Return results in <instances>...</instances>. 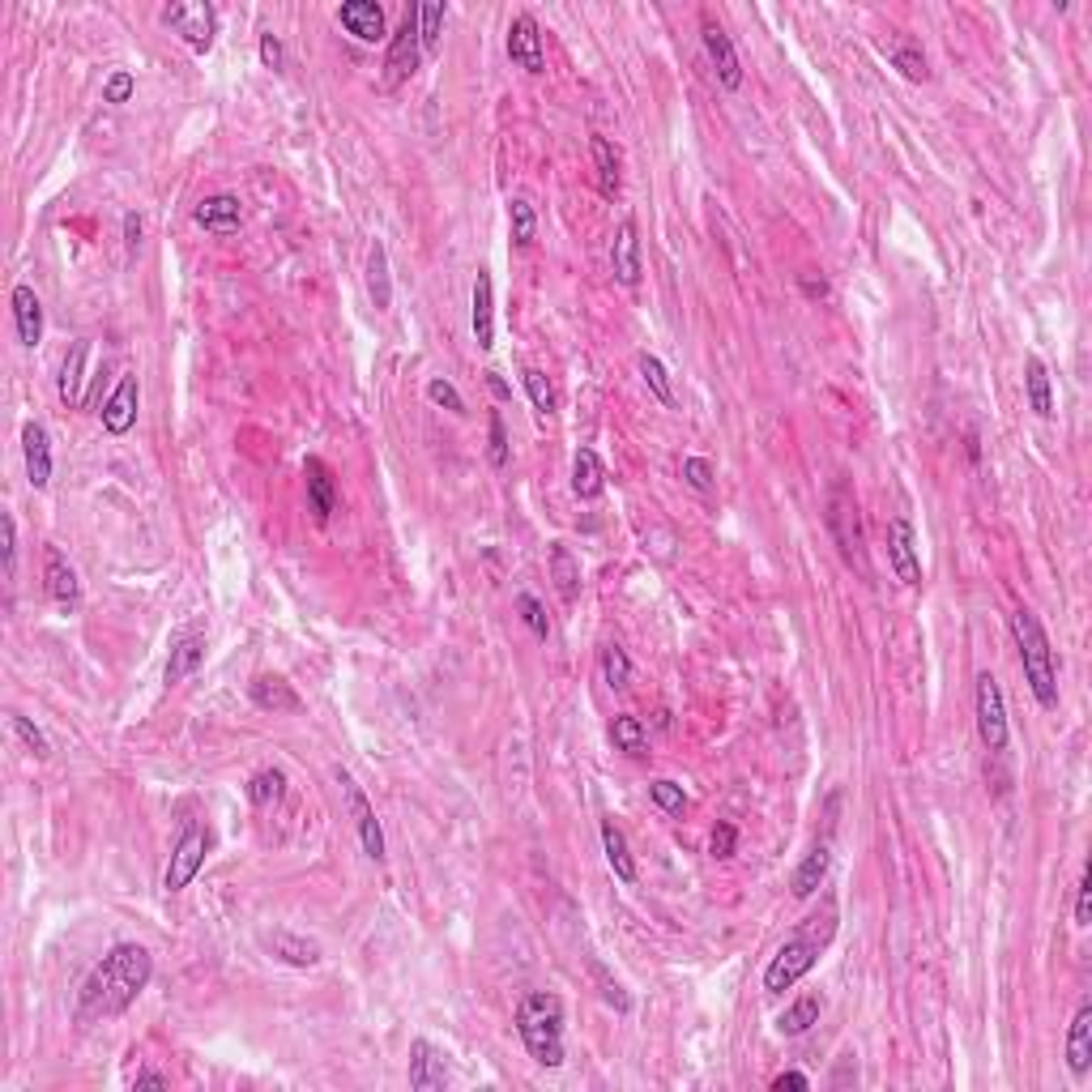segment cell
<instances>
[{"mask_svg":"<svg viewBox=\"0 0 1092 1092\" xmlns=\"http://www.w3.org/2000/svg\"><path fill=\"white\" fill-rule=\"evenodd\" d=\"M154 978V956L150 948L141 943H116L86 978L81 995H77V1020L90 1025V1020H111V1016H124L137 995L150 986Z\"/></svg>","mask_w":1092,"mask_h":1092,"instance_id":"obj_1","label":"cell"},{"mask_svg":"<svg viewBox=\"0 0 1092 1092\" xmlns=\"http://www.w3.org/2000/svg\"><path fill=\"white\" fill-rule=\"evenodd\" d=\"M832 935H836V905L824 901V909L811 913V918L776 948V956H772L768 969H764V990H768V995L794 990V986L815 969V960H819V952L832 943Z\"/></svg>","mask_w":1092,"mask_h":1092,"instance_id":"obj_2","label":"cell"},{"mask_svg":"<svg viewBox=\"0 0 1092 1092\" xmlns=\"http://www.w3.org/2000/svg\"><path fill=\"white\" fill-rule=\"evenodd\" d=\"M517 1033L529 1059L547 1072L564 1067V999L551 990H534L517 1008Z\"/></svg>","mask_w":1092,"mask_h":1092,"instance_id":"obj_3","label":"cell"},{"mask_svg":"<svg viewBox=\"0 0 1092 1092\" xmlns=\"http://www.w3.org/2000/svg\"><path fill=\"white\" fill-rule=\"evenodd\" d=\"M1012 636H1016V649H1020V666H1025V679L1037 696V705L1050 713L1059 709V666H1055V649H1050V636L1042 628V619L1020 606L1012 615Z\"/></svg>","mask_w":1092,"mask_h":1092,"instance_id":"obj_4","label":"cell"},{"mask_svg":"<svg viewBox=\"0 0 1092 1092\" xmlns=\"http://www.w3.org/2000/svg\"><path fill=\"white\" fill-rule=\"evenodd\" d=\"M163 26H171L188 43V51L205 56L218 39V9L210 0H180V4L163 9Z\"/></svg>","mask_w":1092,"mask_h":1092,"instance_id":"obj_5","label":"cell"},{"mask_svg":"<svg viewBox=\"0 0 1092 1092\" xmlns=\"http://www.w3.org/2000/svg\"><path fill=\"white\" fill-rule=\"evenodd\" d=\"M978 734H982V747L990 755H1003L1008 742H1012V726H1008V701H1003V688L990 671L978 675Z\"/></svg>","mask_w":1092,"mask_h":1092,"instance_id":"obj_6","label":"cell"},{"mask_svg":"<svg viewBox=\"0 0 1092 1092\" xmlns=\"http://www.w3.org/2000/svg\"><path fill=\"white\" fill-rule=\"evenodd\" d=\"M824 517H828V529H832L841 555H845V559H862V512H858V499H853V491H849L845 478L832 482V491H828V512H824Z\"/></svg>","mask_w":1092,"mask_h":1092,"instance_id":"obj_7","label":"cell"},{"mask_svg":"<svg viewBox=\"0 0 1092 1092\" xmlns=\"http://www.w3.org/2000/svg\"><path fill=\"white\" fill-rule=\"evenodd\" d=\"M205 853H210V828L188 824V828L180 832L175 849H171V862H167V875H163V892H171V896H175V892H184V888L201 875Z\"/></svg>","mask_w":1092,"mask_h":1092,"instance_id":"obj_8","label":"cell"},{"mask_svg":"<svg viewBox=\"0 0 1092 1092\" xmlns=\"http://www.w3.org/2000/svg\"><path fill=\"white\" fill-rule=\"evenodd\" d=\"M422 64V39H418V4L405 9L401 26L388 34V56H384V68H388V81L401 86L418 73Z\"/></svg>","mask_w":1092,"mask_h":1092,"instance_id":"obj_9","label":"cell"},{"mask_svg":"<svg viewBox=\"0 0 1092 1092\" xmlns=\"http://www.w3.org/2000/svg\"><path fill=\"white\" fill-rule=\"evenodd\" d=\"M504 51L517 68L525 73H547V43H542V26L534 13H517L512 26H508V39H504Z\"/></svg>","mask_w":1092,"mask_h":1092,"instance_id":"obj_10","label":"cell"},{"mask_svg":"<svg viewBox=\"0 0 1092 1092\" xmlns=\"http://www.w3.org/2000/svg\"><path fill=\"white\" fill-rule=\"evenodd\" d=\"M338 781H342V789H347V802H351V815H355V828H359V845H364V853L371 858V862H384V828H380V819H375L371 798L364 794V785H359L351 772H342V768H338Z\"/></svg>","mask_w":1092,"mask_h":1092,"instance_id":"obj_11","label":"cell"},{"mask_svg":"<svg viewBox=\"0 0 1092 1092\" xmlns=\"http://www.w3.org/2000/svg\"><path fill=\"white\" fill-rule=\"evenodd\" d=\"M888 564L896 572V581L905 589H918L922 585V559H918V534L905 517L888 521Z\"/></svg>","mask_w":1092,"mask_h":1092,"instance_id":"obj_12","label":"cell"},{"mask_svg":"<svg viewBox=\"0 0 1092 1092\" xmlns=\"http://www.w3.org/2000/svg\"><path fill=\"white\" fill-rule=\"evenodd\" d=\"M701 39H705V51L713 60V73H718L722 90H738L742 86V64H738L734 39L726 34L722 21H713V13H701Z\"/></svg>","mask_w":1092,"mask_h":1092,"instance_id":"obj_13","label":"cell"},{"mask_svg":"<svg viewBox=\"0 0 1092 1092\" xmlns=\"http://www.w3.org/2000/svg\"><path fill=\"white\" fill-rule=\"evenodd\" d=\"M43 581H47V598H51L64 615H73V611L81 606V581H77L73 564H68L56 547H47V555H43Z\"/></svg>","mask_w":1092,"mask_h":1092,"instance_id":"obj_14","label":"cell"},{"mask_svg":"<svg viewBox=\"0 0 1092 1092\" xmlns=\"http://www.w3.org/2000/svg\"><path fill=\"white\" fill-rule=\"evenodd\" d=\"M193 218H197V227L210 231V235H235V231L244 227V205H240L235 193H214V197H205V201L193 210Z\"/></svg>","mask_w":1092,"mask_h":1092,"instance_id":"obj_15","label":"cell"},{"mask_svg":"<svg viewBox=\"0 0 1092 1092\" xmlns=\"http://www.w3.org/2000/svg\"><path fill=\"white\" fill-rule=\"evenodd\" d=\"M448 1085V1067H444V1055L427 1042V1037H418V1042H410V1089L414 1092H440Z\"/></svg>","mask_w":1092,"mask_h":1092,"instance_id":"obj_16","label":"cell"},{"mask_svg":"<svg viewBox=\"0 0 1092 1092\" xmlns=\"http://www.w3.org/2000/svg\"><path fill=\"white\" fill-rule=\"evenodd\" d=\"M137 401H141V384H137V375H120L116 393H111V397H107V405L98 410V414H103V427H107L111 435H128V431H133V422H137Z\"/></svg>","mask_w":1092,"mask_h":1092,"instance_id":"obj_17","label":"cell"},{"mask_svg":"<svg viewBox=\"0 0 1092 1092\" xmlns=\"http://www.w3.org/2000/svg\"><path fill=\"white\" fill-rule=\"evenodd\" d=\"M21 457H26V478L34 491H43L51 482V435L43 422H26L21 427Z\"/></svg>","mask_w":1092,"mask_h":1092,"instance_id":"obj_18","label":"cell"},{"mask_svg":"<svg viewBox=\"0 0 1092 1092\" xmlns=\"http://www.w3.org/2000/svg\"><path fill=\"white\" fill-rule=\"evenodd\" d=\"M304 487H308V508H312V517L325 525V521L334 517V508H338V482H334V474H329V465H325L321 457H308V461H304Z\"/></svg>","mask_w":1092,"mask_h":1092,"instance_id":"obj_19","label":"cell"},{"mask_svg":"<svg viewBox=\"0 0 1092 1092\" xmlns=\"http://www.w3.org/2000/svg\"><path fill=\"white\" fill-rule=\"evenodd\" d=\"M201 662H205V632H197V628L175 632V641H171V658H167V683H171V688H175V683H184L188 675H197V671H201Z\"/></svg>","mask_w":1092,"mask_h":1092,"instance_id":"obj_20","label":"cell"},{"mask_svg":"<svg viewBox=\"0 0 1092 1092\" xmlns=\"http://www.w3.org/2000/svg\"><path fill=\"white\" fill-rule=\"evenodd\" d=\"M470 321H474V342H478V351H491V347H495V287H491V270H478V274H474V308H470Z\"/></svg>","mask_w":1092,"mask_h":1092,"instance_id":"obj_21","label":"cell"},{"mask_svg":"<svg viewBox=\"0 0 1092 1092\" xmlns=\"http://www.w3.org/2000/svg\"><path fill=\"white\" fill-rule=\"evenodd\" d=\"M13 325H17V342L26 351H34L43 342V304H39L34 287H26V282L13 287Z\"/></svg>","mask_w":1092,"mask_h":1092,"instance_id":"obj_22","label":"cell"},{"mask_svg":"<svg viewBox=\"0 0 1092 1092\" xmlns=\"http://www.w3.org/2000/svg\"><path fill=\"white\" fill-rule=\"evenodd\" d=\"M338 21L359 39V43H380L388 39V26H384V9L375 0H347L338 9Z\"/></svg>","mask_w":1092,"mask_h":1092,"instance_id":"obj_23","label":"cell"},{"mask_svg":"<svg viewBox=\"0 0 1092 1092\" xmlns=\"http://www.w3.org/2000/svg\"><path fill=\"white\" fill-rule=\"evenodd\" d=\"M611 270L624 287H636L641 282V240H636V222L624 218L619 231H615V244H611Z\"/></svg>","mask_w":1092,"mask_h":1092,"instance_id":"obj_24","label":"cell"},{"mask_svg":"<svg viewBox=\"0 0 1092 1092\" xmlns=\"http://www.w3.org/2000/svg\"><path fill=\"white\" fill-rule=\"evenodd\" d=\"M248 696H252V705L265 709V713H299V709H304L299 692H295L287 679H278V675H257V679L248 683Z\"/></svg>","mask_w":1092,"mask_h":1092,"instance_id":"obj_25","label":"cell"},{"mask_svg":"<svg viewBox=\"0 0 1092 1092\" xmlns=\"http://www.w3.org/2000/svg\"><path fill=\"white\" fill-rule=\"evenodd\" d=\"M828 866H832V849H828V845H811V849H806V858H802V862L794 866V875H789V892H794V901H811V896L824 888Z\"/></svg>","mask_w":1092,"mask_h":1092,"instance_id":"obj_26","label":"cell"},{"mask_svg":"<svg viewBox=\"0 0 1092 1092\" xmlns=\"http://www.w3.org/2000/svg\"><path fill=\"white\" fill-rule=\"evenodd\" d=\"M1067 1067L1076 1080H1085L1092 1072V1003L1085 999L1072 1016V1029H1067Z\"/></svg>","mask_w":1092,"mask_h":1092,"instance_id":"obj_27","label":"cell"},{"mask_svg":"<svg viewBox=\"0 0 1092 1092\" xmlns=\"http://www.w3.org/2000/svg\"><path fill=\"white\" fill-rule=\"evenodd\" d=\"M86 364H90V342H73L68 347V355H64V367H60V401L68 405V410H77V405H86L90 397H86Z\"/></svg>","mask_w":1092,"mask_h":1092,"instance_id":"obj_28","label":"cell"},{"mask_svg":"<svg viewBox=\"0 0 1092 1092\" xmlns=\"http://www.w3.org/2000/svg\"><path fill=\"white\" fill-rule=\"evenodd\" d=\"M270 948H274V956H278L282 965H295V969H317V965L325 960L321 943L308 939V935H295V930H274Z\"/></svg>","mask_w":1092,"mask_h":1092,"instance_id":"obj_29","label":"cell"},{"mask_svg":"<svg viewBox=\"0 0 1092 1092\" xmlns=\"http://www.w3.org/2000/svg\"><path fill=\"white\" fill-rule=\"evenodd\" d=\"M602 853H606V866L615 871L619 883H636V858H632L628 836L615 819H602Z\"/></svg>","mask_w":1092,"mask_h":1092,"instance_id":"obj_30","label":"cell"},{"mask_svg":"<svg viewBox=\"0 0 1092 1092\" xmlns=\"http://www.w3.org/2000/svg\"><path fill=\"white\" fill-rule=\"evenodd\" d=\"M602 487H606V470H602L598 452L594 448H576V457H572V491H576V499H598Z\"/></svg>","mask_w":1092,"mask_h":1092,"instance_id":"obj_31","label":"cell"},{"mask_svg":"<svg viewBox=\"0 0 1092 1092\" xmlns=\"http://www.w3.org/2000/svg\"><path fill=\"white\" fill-rule=\"evenodd\" d=\"M819 1012H824V999H819V995H798V999L776 1016V1033H781V1037H802V1033H811V1025H819Z\"/></svg>","mask_w":1092,"mask_h":1092,"instance_id":"obj_32","label":"cell"},{"mask_svg":"<svg viewBox=\"0 0 1092 1092\" xmlns=\"http://www.w3.org/2000/svg\"><path fill=\"white\" fill-rule=\"evenodd\" d=\"M367 291H371V304L375 312H388L393 308V278H388V252L384 244L375 240L371 252H367Z\"/></svg>","mask_w":1092,"mask_h":1092,"instance_id":"obj_33","label":"cell"},{"mask_svg":"<svg viewBox=\"0 0 1092 1092\" xmlns=\"http://www.w3.org/2000/svg\"><path fill=\"white\" fill-rule=\"evenodd\" d=\"M1025 388H1029V410L1037 418H1055V393H1050V371L1037 355L1025 359Z\"/></svg>","mask_w":1092,"mask_h":1092,"instance_id":"obj_34","label":"cell"},{"mask_svg":"<svg viewBox=\"0 0 1092 1092\" xmlns=\"http://www.w3.org/2000/svg\"><path fill=\"white\" fill-rule=\"evenodd\" d=\"M589 150H594V167H598V193H602L606 201H615V197H619V188H624L619 154H615V145H611L606 137H594V141H589Z\"/></svg>","mask_w":1092,"mask_h":1092,"instance_id":"obj_35","label":"cell"},{"mask_svg":"<svg viewBox=\"0 0 1092 1092\" xmlns=\"http://www.w3.org/2000/svg\"><path fill=\"white\" fill-rule=\"evenodd\" d=\"M888 60L901 68V77H909V81H926L930 77V64H926V51L909 39V34H896L892 43H888Z\"/></svg>","mask_w":1092,"mask_h":1092,"instance_id":"obj_36","label":"cell"},{"mask_svg":"<svg viewBox=\"0 0 1092 1092\" xmlns=\"http://www.w3.org/2000/svg\"><path fill=\"white\" fill-rule=\"evenodd\" d=\"M551 581H555L564 602H572L581 594V564L564 542H551Z\"/></svg>","mask_w":1092,"mask_h":1092,"instance_id":"obj_37","label":"cell"},{"mask_svg":"<svg viewBox=\"0 0 1092 1092\" xmlns=\"http://www.w3.org/2000/svg\"><path fill=\"white\" fill-rule=\"evenodd\" d=\"M282 794H287V772L282 768H261V772H252L248 776V802L252 806H274V802H282Z\"/></svg>","mask_w":1092,"mask_h":1092,"instance_id":"obj_38","label":"cell"},{"mask_svg":"<svg viewBox=\"0 0 1092 1092\" xmlns=\"http://www.w3.org/2000/svg\"><path fill=\"white\" fill-rule=\"evenodd\" d=\"M611 742L619 747V751H628V755H645L649 751V729L641 726V718H615L611 722Z\"/></svg>","mask_w":1092,"mask_h":1092,"instance_id":"obj_39","label":"cell"},{"mask_svg":"<svg viewBox=\"0 0 1092 1092\" xmlns=\"http://www.w3.org/2000/svg\"><path fill=\"white\" fill-rule=\"evenodd\" d=\"M508 231H512V244H517V248H529V244H534L538 218H534V205H529L525 197H512V205H508Z\"/></svg>","mask_w":1092,"mask_h":1092,"instance_id":"obj_40","label":"cell"},{"mask_svg":"<svg viewBox=\"0 0 1092 1092\" xmlns=\"http://www.w3.org/2000/svg\"><path fill=\"white\" fill-rule=\"evenodd\" d=\"M444 4L440 0H427V4H418V39H422V51L431 56L435 47H440V34H444Z\"/></svg>","mask_w":1092,"mask_h":1092,"instance_id":"obj_41","label":"cell"},{"mask_svg":"<svg viewBox=\"0 0 1092 1092\" xmlns=\"http://www.w3.org/2000/svg\"><path fill=\"white\" fill-rule=\"evenodd\" d=\"M9 729H13V738L34 755V759H47L51 755V742H47V734L34 726L30 718H21V713H9Z\"/></svg>","mask_w":1092,"mask_h":1092,"instance_id":"obj_42","label":"cell"},{"mask_svg":"<svg viewBox=\"0 0 1092 1092\" xmlns=\"http://www.w3.org/2000/svg\"><path fill=\"white\" fill-rule=\"evenodd\" d=\"M521 380H525V393H529L538 418H551V414H555V388H551V380H547L538 367H525Z\"/></svg>","mask_w":1092,"mask_h":1092,"instance_id":"obj_43","label":"cell"},{"mask_svg":"<svg viewBox=\"0 0 1092 1092\" xmlns=\"http://www.w3.org/2000/svg\"><path fill=\"white\" fill-rule=\"evenodd\" d=\"M602 679H606V688H628V679H632V658L619 649V645H606L602 649Z\"/></svg>","mask_w":1092,"mask_h":1092,"instance_id":"obj_44","label":"cell"},{"mask_svg":"<svg viewBox=\"0 0 1092 1092\" xmlns=\"http://www.w3.org/2000/svg\"><path fill=\"white\" fill-rule=\"evenodd\" d=\"M641 375H645V384H649V393L662 401V405H675V393H671V375H666V367L658 355H641Z\"/></svg>","mask_w":1092,"mask_h":1092,"instance_id":"obj_45","label":"cell"},{"mask_svg":"<svg viewBox=\"0 0 1092 1092\" xmlns=\"http://www.w3.org/2000/svg\"><path fill=\"white\" fill-rule=\"evenodd\" d=\"M683 482H688L692 491L709 495V491H713V482H718L713 461H709V457H683Z\"/></svg>","mask_w":1092,"mask_h":1092,"instance_id":"obj_46","label":"cell"},{"mask_svg":"<svg viewBox=\"0 0 1092 1092\" xmlns=\"http://www.w3.org/2000/svg\"><path fill=\"white\" fill-rule=\"evenodd\" d=\"M649 798H653L666 815H683V811H688V794H683V785H679V781H666V776H662V781H653V785H649Z\"/></svg>","mask_w":1092,"mask_h":1092,"instance_id":"obj_47","label":"cell"},{"mask_svg":"<svg viewBox=\"0 0 1092 1092\" xmlns=\"http://www.w3.org/2000/svg\"><path fill=\"white\" fill-rule=\"evenodd\" d=\"M487 435H491V444H487V461H491L495 470H504V465H508V431H504V414H499V410H491V418H487Z\"/></svg>","mask_w":1092,"mask_h":1092,"instance_id":"obj_48","label":"cell"},{"mask_svg":"<svg viewBox=\"0 0 1092 1092\" xmlns=\"http://www.w3.org/2000/svg\"><path fill=\"white\" fill-rule=\"evenodd\" d=\"M517 611H521V619H525V628L538 636V641H547L551 636V624H547V611H542V602L534 598V594H517Z\"/></svg>","mask_w":1092,"mask_h":1092,"instance_id":"obj_49","label":"cell"},{"mask_svg":"<svg viewBox=\"0 0 1092 1092\" xmlns=\"http://www.w3.org/2000/svg\"><path fill=\"white\" fill-rule=\"evenodd\" d=\"M427 401L431 405H440V410H452V414H465V397L444 380V375H435V380H427Z\"/></svg>","mask_w":1092,"mask_h":1092,"instance_id":"obj_50","label":"cell"},{"mask_svg":"<svg viewBox=\"0 0 1092 1092\" xmlns=\"http://www.w3.org/2000/svg\"><path fill=\"white\" fill-rule=\"evenodd\" d=\"M133 90H137V77L128 73V68H116L107 81H103V103H128L133 98Z\"/></svg>","mask_w":1092,"mask_h":1092,"instance_id":"obj_51","label":"cell"},{"mask_svg":"<svg viewBox=\"0 0 1092 1092\" xmlns=\"http://www.w3.org/2000/svg\"><path fill=\"white\" fill-rule=\"evenodd\" d=\"M0 555H4V576L13 581V572H17V525H13V512H0Z\"/></svg>","mask_w":1092,"mask_h":1092,"instance_id":"obj_52","label":"cell"},{"mask_svg":"<svg viewBox=\"0 0 1092 1092\" xmlns=\"http://www.w3.org/2000/svg\"><path fill=\"white\" fill-rule=\"evenodd\" d=\"M734 845H738V828L729 824V819H718V828H713V841H709V853L713 858H734Z\"/></svg>","mask_w":1092,"mask_h":1092,"instance_id":"obj_53","label":"cell"},{"mask_svg":"<svg viewBox=\"0 0 1092 1092\" xmlns=\"http://www.w3.org/2000/svg\"><path fill=\"white\" fill-rule=\"evenodd\" d=\"M594 978H598V986H602V999H606L615 1012H632V999L624 995V986H619V982H611V978H606V969H602V965H594Z\"/></svg>","mask_w":1092,"mask_h":1092,"instance_id":"obj_54","label":"cell"},{"mask_svg":"<svg viewBox=\"0 0 1092 1092\" xmlns=\"http://www.w3.org/2000/svg\"><path fill=\"white\" fill-rule=\"evenodd\" d=\"M1092 922V875L1085 871L1080 875V883H1076V926L1085 930Z\"/></svg>","mask_w":1092,"mask_h":1092,"instance_id":"obj_55","label":"cell"},{"mask_svg":"<svg viewBox=\"0 0 1092 1092\" xmlns=\"http://www.w3.org/2000/svg\"><path fill=\"white\" fill-rule=\"evenodd\" d=\"M261 64L274 68V73H282L287 51H282V39H278V34H261Z\"/></svg>","mask_w":1092,"mask_h":1092,"instance_id":"obj_56","label":"cell"},{"mask_svg":"<svg viewBox=\"0 0 1092 1092\" xmlns=\"http://www.w3.org/2000/svg\"><path fill=\"white\" fill-rule=\"evenodd\" d=\"M806 1092L811 1089V1080L802 1076V1072H781V1076H772V1092Z\"/></svg>","mask_w":1092,"mask_h":1092,"instance_id":"obj_57","label":"cell"},{"mask_svg":"<svg viewBox=\"0 0 1092 1092\" xmlns=\"http://www.w3.org/2000/svg\"><path fill=\"white\" fill-rule=\"evenodd\" d=\"M798 291H802L806 299H815V304H819V299H828V282H824V278H815V274H798Z\"/></svg>","mask_w":1092,"mask_h":1092,"instance_id":"obj_58","label":"cell"},{"mask_svg":"<svg viewBox=\"0 0 1092 1092\" xmlns=\"http://www.w3.org/2000/svg\"><path fill=\"white\" fill-rule=\"evenodd\" d=\"M124 244H128V252L141 248V218L137 214H124Z\"/></svg>","mask_w":1092,"mask_h":1092,"instance_id":"obj_59","label":"cell"},{"mask_svg":"<svg viewBox=\"0 0 1092 1092\" xmlns=\"http://www.w3.org/2000/svg\"><path fill=\"white\" fill-rule=\"evenodd\" d=\"M171 1080L163 1076V1072H141V1076H133V1089H167Z\"/></svg>","mask_w":1092,"mask_h":1092,"instance_id":"obj_60","label":"cell"},{"mask_svg":"<svg viewBox=\"0 0 1092 1092\" xmlns=\"http://www.w3.org/2000/svg\"><path fill=\"white\" fill-rule=\"evenodd\" d=\"M487 388H491V393H495L499 401H508V397H512V388H508V384L499 380V371H487Z\"/></svg>","mask_w":1092,"mask_h":1092,"instance_id":"obj_61","label":"cell"}]
</instances>
